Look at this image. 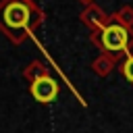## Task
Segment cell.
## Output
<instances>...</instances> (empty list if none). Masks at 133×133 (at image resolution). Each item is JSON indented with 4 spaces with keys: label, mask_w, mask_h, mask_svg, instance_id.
Wrapping results in <instances>:
<instances>
[{
    "label": "cell",
    "mask_w": 133,
    "mask_h": 133,
    "mask_svg": "<svg viewBox=\"0 0 133 133\" xmlns=\"http://www.w3.org/2000/svg\"><path fill=\"white\" fill-rule=\"evenodd\" d=\"M44 19V10L33 0H0V31L15 46L35 37V29Z\"/></svg>",
    "instance_id": "6da1fadb"
},
{
    "label": "cell",
    "mask_w": 133,
    "mask_h": 133,
    "mask_svg": "<svg viewBox=\"0 0 133 133\" xmlns=\"http://www.w3.org/2000/svg\"><path fill=\"white\" fill-rule=\"evenodd\" d=\"M89 39L102 52H110L121 58H125L127 54L133 52V27H127V25L116 23L112 19L100 31L89 33Z\"/></svg>",
    "instance_id": "7a4b0ae2"
},
{
    "label": "cell",
    "mask_w": 133,
    "mask_h": 133,
    "mask_svg": "<svg viewBox=\"0 0 133 133\" xmlns=\"http://www.w3.org/2000/svg\"><path fill=\"white\" fill-rule=\"evenodd\" d=\"M29 94L37 104H50V102H54L58 98L60 83L52 75H46V77L35 79L33 83H29Z\"/></svg>",
    "instance_id": "3957f363"
},
{
    "label": "cell",
    "mask_w": 133,
    "mask_h": 133,
    "mask_svg": "<svg viewBox=\"0 0 133 133\" xmlns=\"http://www.w3.org/2000/svg\"><path fill=\"white\" fill-rule=\"evenodd\" d=\"M79 19H81V23L94 33V31H100V29L110 21V15H106L98 4H91V6H83V10L79 12Z\"/></svg>",
    "instance_id": "277c9868"
},
{
    "label": "cell",
    "mask_w": 133,
    "mask_h": 133,
    "mask_svg": "<svg viewBox=\"0 0 133 133\" xmlns=\"http://www.w3.org/2000/svg\"><path fill=\"white\" fill-rule=\"evenodd\" d=\"M118 62H121V56L110 54V52H100L91 62V71L98 77H108L114 69H118Z\"/></svg>",
    "instance_id": "5b68a950"
},
{
    "label": "cell",
    "mask_w": 133,
    "mask_h": 133,
    "mask_svg": "<svg viewBox=\"0 0 133 133\" xmlns=\"http://www.w3.org/2000/svg\"><path fill=\"white\" fill-rule=\"evenodd\" d=\"M46 75H50V66H46V62H42V60H31L23 69V79L27 83H33L35 79L46 77Z\"/></svg>",
    "instance_id": "8992f818"
},
{
    "label": "cell",
    "mask_w": 133,
    "mask_h": 133,
    "mask_svg": "<svg viewBox=\"0 0 133 133\" xmlns=\"http://www.w3.org/2000/svg\"><path fill=\"white\" fill-rule=\"evenodd\" d=\"M110 19L116 21V23H123V25H127V27H133V6H129V4L121 6L118 10H114V12L110 15Z\"/></svg>",
    "instance_id": "52a82bcc"
},
{
    "label": "cell",
    "mask_w": 133,
    "mask_h": 133,
    "mask_svg": "<svg viewBox=\"0 0 133 133\" xmlns=\"http://www.w3.org/2000/svg\"><path fill=\"white\" fill-rule=\"evenodd\" d=\"M118 73H121V77H123L129 85H133V52L127 54L125 58H121V62H118Z\"/></svg>",
    "instance_id": "ba28073f"
},
{
    "label": "cell",
    "mask_w": 133,
    "mask_h": 133,
    "mask_svg": "<svg viewBox=\"0 0 133 133\" xmlns=\"http://www.w3.org/2000/svg\"><path fill=\"white\" fill-rule=\"evenodd\" d=\"M77 2H81L83 6H91V4H96V0H77Z\"/></svg>",
    "instance_id": "9c48e42d"
}]
</instances>
